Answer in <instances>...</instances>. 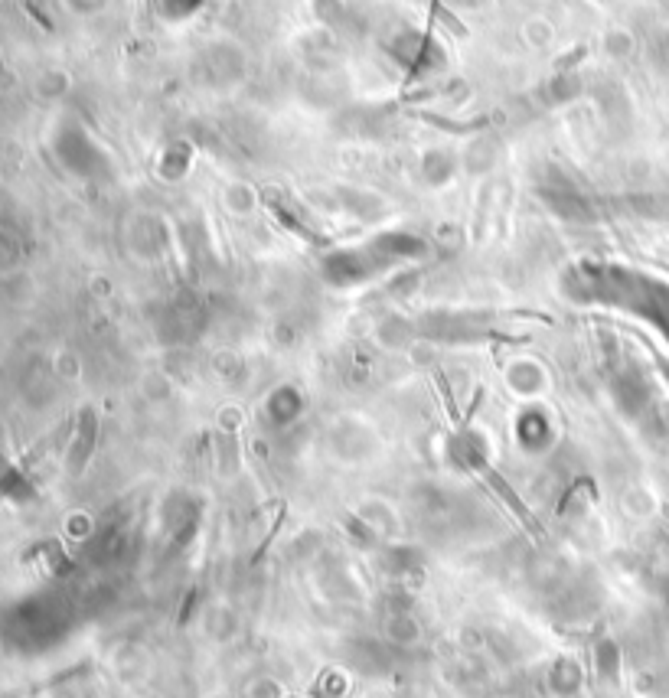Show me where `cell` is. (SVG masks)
I'll return each instance as SVG.
<instances>
[{"mask_svg":"<svg viewBox=\"0 0 669 698\" xmlns=\"http://www.w3.org/2000/svg\"><path fill=\"white\" fill-rule=\"evenodd\" d=\"M431 10H435V17H441L444 23H448V27L454 30V36H467V27H461V23H457V20L448 14V10H444V7L438 4V0H435V7H431Z\"/></svg>","mask_w":669,"mask_h":698,"instance_id":"cell-1","label":"cell"}]
</instances>
